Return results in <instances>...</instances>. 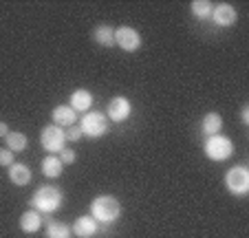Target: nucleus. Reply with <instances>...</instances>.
Segmentation results:
<instances>
[{"label": "nucleus", "mask_w": 249, "mask_h": 238, "mask_svg": "<svg viewBox=\"0 0 249 238\" xmlns=\"http://www.w3.org/2000/svg\"><path fill=\"white\" fill-rule=\"evenodd\" d=\"M75 122H77V112L71 106H64V104H62V106L53 108V124H55V126L69 128V126H75Z\"/></svg>", "instance_id": "obj_11"}, {"label": "nucleus", "mask_w": 249, "mask_h": 238, "mask_svg": "<svg viewBox=\"0 0 249 238\" xmlns=\"http://www.w3.org/2000/svg\"><path fill=\"white\" fill-rule=\"evenodd\" d=\"M240 119H243L245 126H249V108H247V106H245V108H243V112H240Z\"/></svg>", "instance_id": "obj_24"}, {"label": "nucleus", "mask_w": 249, "mask_h": 238, "mask_svg": "<svg viewBox=\"0 0 249 238\" xmlns=\"http://www.w3.org/2000/svg\"><path fill=\"white\" fill-rule=\"evenodd\" d=\"M212 9H214V5H212L210 0H194L192 2V14H194V18H198V20L212 18Z\"/></svg>", "instance_id": "obj_20"}, {"label": "nucleus", "mask_w": 249, "mask_h": 238, "mask_svg": "<svg viewBox=\"0 0 249 238\" xmlns=\"http://www.w3.org/2000/svg\"><path fill=\"white\" fill-rule=\"evenodd\" d=\"M205 157L212 161H227V159L234 154V144H231L230 137L223 135H212L205 141Z\"/></svg>", "instance_id": "obj_3"}, {"label": "nucleus", "mask_w": 249, "mask_h": 238, "mask_svg": "<svg viewBox=\"0 0 249 238\" xmlns=\"http://www.w3.org/2000/svg\"><path fill=\"white\" fill-rule=\"evenodd\" d=\"M9 181L14 185H27L31 181V168L27 164H11L9 165Z\"/></svg>", "instance_id": "obj_14"}, {"label": "nucleus", "mask_w": 249, "mask_h": 238, "mask_svg": "<svg viewBox=\"0 0 249 238\" xmlns=\"http://www.w3.org/2000/svg\"><path fill=\"white\" fill-rule=\"evenodd\" d=\"M64 172V164L60 161L57 154H49V157L42 159V174L49 179H57L60 174Z\"/></svg>", "instance_id": "obj_15"}, {"label": "nucleus", "mask_w": 249, "mask_h": 238, "mask_svg": "<svg viewBox=\"0 0 249 238\" xmlns=\"http://www.w3.org/2000/svg\"><path fill=\"white\" fill-rule=\"evenodd\" d=\"M93 40L99 47H115V31L108 24H99L93 31Z\"/></svg>", "instance_id": "obj_16"}, {"label": "nucleus", "mask_w": 249, "mask_h": 238, "mask_svg": "<svg viewBox=\"0 0 249 238\" xmlns=\"http://www.w3.org/2000/svg\"><path fill=\"white\" fill-rule=\"evenodd\" d=\"M130 112H132V104L128 97L117 95V97L110 99V104H108V119L110 122H115V124L126 122L128 117H130Z\"/></svg>", "instance_id": "obj_8"}, {"label": "nucleus", "mask_w": 249, "mask_h": 238, "mask_svg": "<svg viewBox=\"0 0 249 238\" xmlns=\"http://www.w3.org/2000/svg\"><path fill=\"white\" fill-rule=\"evenodd\" d=\"M119 214H122V205H119V201L115 199V196L102 194L90 203V216H93L97 223L110 225L119 219Z\"/></svg>", "instance_id": "obj_1"}, {"label": "nucleus", "mask_w": 249, "mask_h": 238, "mask_svg": "<svg viewBox=\"0 0 249 238\" xmlns=\"http://www.w3.org/2000/svg\"><path fill=\"white\" fill-rule=\"evenodd\" d=\"M71 229H73V236L77 238H93L97 234V220L93 216H80Z\"/></svg>", "instance_id": "obj_10"}, {"label": "nucleus", "mask_w": 249, "mask_h": 238, "mask_svg": "<svg viewBox=\"0 0 249 238\" xmlns=\"http://www.w3.org/2000/svg\"><path fill=\"white\" fill-rule=\"evenodd\" d=\"M40 144H42V148L47 150L49 154H60L62 150H64L66 135L60 126L49 124V126H44L42 132H40Z\"/></svg>", "instance_id": "obj_5"}, {"label": "nucleus", "mask_w": 249, "mask_h": 238, "mask_svg": "<svg viewBox=\"0 0 249 238\" xmlns=\"http://www.w3.org/2000/svg\"><path fill=\"white\" fill-rule=\"evenodd\" d=\"M80 128H82V135L84 137H90V139H99L108 132V117L104 115L99 110H90L89 115L82 117L80 122Z\"/></svg>", "instance_id": "obj_4"}, {"label": "nucleus", "mask_w": 249, "mask_h": 238, "mask_svg": "<svg viewBox=\"0 0 249 238\" xmlns=\"http://www.w3.org/2000/svg\"><path fill=\"white\" fill-rule=\"evenodd\" d=\"M64 196L57 190L55 185H42L36 194H33V207L38 212H44V214H51V212L60 210Z\"/></svg>", "instance_id": "obj_2"}, {"label": "nucleus", "mask_w": 249, "mask_h": 238, "mask_svg": "<svg viewBox=\"0 0 249 238\" xmlns=\"http://www.w3.org/2000/svg\"><path fill=\"white\" fill-rule=\"evenodd\" d=\"M9 135V126L5 122H0V137H7Z\"/></svg>", "instance_id": "obj_25"}, {"label": "nucleus", "mask_w": 249, "mask_h": 238, "mask_svg": "<svg viewBox=\"0 0 249 238\" xmlns=\"http://www.w3.org/2000/svg\"><path fill=\"white\" fill-rule=\"evenodd\" d=\"M44 220H47V238H71L73 236V229L66 223H55V220H51V219H44Z\"/></svg>", "instance_id": "obj_18"}, {"label": "nucleus", "mask_w": 249, "mask_h": 238, "mask_svg": "<svg viewBox=\"0 0 249 238\" xmlns=\"http://www.w3.org/2000/svg\"><path fill=\"white\" fill-rule=\"evenodd\" d=\"M201 128H203V132H205L207 137L218 135V132H221V128H223V117L218 115V112H207V115L203 117Z\"/></svg>", "instance_id": "obj_17"}, {"label": "nucleus", "mask_w": 249, "mask_h": 238, "mask_svg": "<svg viewBox=\"0 0 249 238\" xmlns=\"http://www.w3.org/2000/svg\"><path fill=\"white\" fill-rule=\"evenodd\" d=\"M90 104H93V95H90L89 91H84V89H77V91H73V95H71L69 106L73 108L75 112H89Z\"/></svg>", "instance_id": "obj_13"}, {"label": "nucleus", "mask_w": 249, "mask_h": 238, "mask_svg": "<svg viewBox=\"0 0 249 238\" xmlns=\"http://www.w3.org/2000/svg\"><path fill=\"white\" fill-rule=\"evenodd\" d=\"M14 164V152L9 148H0V165H11Z\"/></svg>", "instance_id": "obj_23"}, {"label": "nucleus", "mask_w": 249, "mask_h": 238, "mask_svg": "<svg viewBox=\"0 0 249 238\" xmlns=\"http://www.w3.org/2000/svg\"><path fill=\"white\" fill-rule=\"evenodd\" d=\"M115 44L119 49H124V51L132 53L141 47V33L132 27H119L115 31Z\"/></svg>", "instance_id": "obj_7"}, {"label": "nucleus", "mask_w": 249, "mask_h": 238, "mask_svg": "<svg viewBox=\"0 0 249 238\" xmlns=\"http://www.w3.org/2000/svg\"><path fill=\"white\" fill-rule=\"evenodd\" d=\"M5 141H7V148H9L11 152H22V150H27V146H29L27 135L20 132V130L9 132V135L5 137Z\"/></svg>", "instance_id": "obj_19"}, {"label": "nucleus", "mask_w": 249, "mask_h": 238, "mask_svg": "<svg viewBox=\"0 0 249 238\" xmlns=\"http://www.w3.org/2000/svg\"><path fill=\"white\" fill-rule=\"evenodd\" d=\"M57 157H60V161H62V164H64V165H69V164H73V161H75V159H77V154H75V150L64 148L60 154H57Z\"/></svg>", "instance_id": "obj_22"}, {"label": "nucleus", "mask_w": 249, "mask_h": 238, "mask_svg": "<svg viewBox=\"0 0 249 238\" xmlns=\"http://www.w3.org/2000/svg\"><path fill=\"white\" fill-rule=\"evenodd\" d=\"M64 135H66V141H80L82 137H84V135H82V128L80 126H69L64 130Z\"/></svg>", "instance_id": "obj_21"}, {"label": "nucleus", "mask_w": 249, "mask_h": 238, "mask_svg": "<svg viewBox=\"0 0 249 238\" xmlns=\"http://www.w3.org/2000/svg\"><path fill=\"white\" fill-rule=\"evenodd\" d=\"M225 185L234 196H245L249 192V170L245 165H234L225 174Z\"/></svg>", "instance_id": "obj_6"}, {"label": "nucleus", "mask_w": 249, "mask_h": 238, "mask_svg": "<svg viewBox=\"0 0 249 238\" xmlns=\"http://www.w3.org/2000/svg\"><path fill=\"white\" fill-rule=\"evenodd\" d=\"M212 18H214V22H216L218 27H231V24L236 22V18H238V14H236V9L231 5L221 2V5H216L212 9Z\"/></svg>", "instance_id": "obj_9"}, {"label": "nucleus", "mask_w": 249, "mask_h": 238, "mask_svg": "<svg viewBox=\"0 0 249 238\" xmlns=\"http://www.w3.org/2000/svg\"><path fill=\"white\" fill-rule=\"evenodd\" d=\"M42 223H44V219H42V214H40L38 210H29V212H24V214L20 216V229H22L24 234L40 232Z\"/></svg>", "instance_id": "obj_12"}]
</instances>
